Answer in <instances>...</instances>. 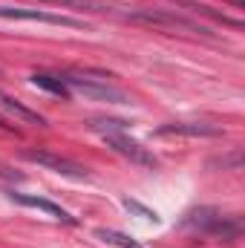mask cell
Masks as SVG:
<instances>
[{"instance_id": "obj_11", "label": "cell", "mask_w": 245, "mask_h": 248, "mask_svg": "<svg viewBox=\"0 0 245 248\" xmlns=\"http://www.w3.org/2000/svg\"><path fill=\"white\" fill-rule=\"evenodd\" d=\"M87 127H90L92 133L104 136V133H119V130H127V122H122V119H90Z\"/></svg>"}, {"instance_id": "obj_12", "label": "cell", "mask_w": 245, "mask_h": 248, "mask_svg": "<svg viewBox=\"0 0 245 248\" xmlns=\"http://www.w3.org/2000/svg\"><path fill=\"white\" fill-rule=\"evenodd\" d=\"M41 3H55V6H69V9H95V12H107L110 6L95 3V0H41Z\"/></svg>"}, {"instance_id": "obj_5", "label": "cell", "mask_w": 245, "mask_h": 248, "mask_svg": "<svg viewBox=\"0 0 245 248\" xmlns=\"http://www.w3.org/2000/svg\"><path fill=\"white\" fill-rule=\"evenodd\" d=\"M17 205H23V208H35V211H44V214H49L52 219H58V222H66V225H78V219L69 214V211H63L61 205H55L52 199H44V196H32V193H17V190H12L9 193Z\"/></svg>"}, {"instance_id": "obj_6", "label": "cell", "mask_w": 245, "mask_h": 248, "mask_svg": "<svg viewBox=\"0 0 245 248\" xmlns=\"http://www.w3.org/2000/svg\"><path fill=\"white\" fill-rule=\"evenodd\" d=\"M130 20L136 23H159V26H182V29H193V32H205L202 26H196L193 20L179 17V15H170V12H156V9H138V12H130L127 15Z\"/></svg>"}, {"instance_id": "obj_4", "label": "cell", "mask_w": 245, "mask_h": 248, "mask_svg": "<svg viewBox=\"0 0 245 248\" xmlns=\"http://www.w3.org/2000/svg\"><path fill=\"white\" fill-rule=\"evenodd\" d=\"M101 139L107 141V147H113L119 156L130 159L133 165H141V168H156V165H159V159H156L144 144H138L136 139H130L124 130H119V133H104Z\"/></svg>"}, {"instance_id": "obj_9", "label": "cell", "mask_w": 245, "mask_h": 248, "mask_svg": "<svg viewBox=\"0 0 245 248\" xmlns=\"http://www.w3.org/2000/svg\"><path fill=\"white\" fill-rule=\"evenodd\" d=\"M29 81H32V87L46 90V93H52V95H61V98H69V95H72L69 87L61 81V75H52V72H35Z\"/></svg>"}, {"instance_id": "obj_13", "label": "cell", "mask_w": 245, "mask_h": 248, "mask_svg": "<svg viewBox=\"0 0 245 248\" xmlns=\"http://www.w3.org/2000/svg\"><path fill=\"white\" fill-rule=\"evenodd\" d=\"M122 205L127 211H133V214H138L141 219H147V222H159V217H156V211H150V208H144L141 202H136V199H130V196H124Z\"/></svg>"}, {"instance_id": "obj_2", "label": "cell", "mask_w": 245, "mask_h": 248, "mask_svg": "<svg viewBox=\"0 0 245 248\" xmlns=\"http://www.w3.org/2000/svg\"><path fill=\"white\" fill-rule=\"evenodd\" d=\"M0 20H29V23H46V26H66V29H87V20L55 15L46 9H26V6H0Z\"/></svg>"}, {"instance_id": "obj_1", "label": "cell", "mask_w": 245, "mask_h": 248, "mask_svg": "<svg viewBox=\"0 0 245 248\" xmlns=\"http://www.w3.org/2000/svg\"><path fill=\"white\" fill-rule=\"evenodd\" d=\"M61 81L69 87V93H81L92 101H107V104H130V95L98 78H87L81 72H61Z\"/></svg>"}, {"instance_id": "obj_7", "label": "cell", "mask_w": 245, "mask_h": 248, "mask_svg": "<svg viewBox=\"0 0 245 248\" xmlns=\"http://www.w3.org/2000/svg\"><path fill=\"white\" fill-rule=\"evenodd\" d=\"M0 110H3V113H9L15 122H20V124H29V127H46V119H44L38 110H32V107L20 104L17 98L6 95L3 90H0Z\"/></svg>"}, {"instance_id": "obj_3", "label": "cell", "mask_w": 245, "mask_h": 248, "mask_svg": "<svg viewBox=\"0 0 245 248\" xmlns=\"http://www.w3.org/2000/svg\"><path fill=\"white\" fill-rule=\"evenodd\" d=\"M23 156H26L29 162H35V165L52 170V173H61L66 179H75V182H87V179H90V173H87L84 165H78V162H72V159H66V156H58V153H52V150H26Z\"/></svg>"}, {"instance_id": "obj_8", "label": "cell", "mask_w": 245, "mask_h": 248, "mask_svg": "<svg viewBox=\"0 0 245 248\" xmlns=\"http://www.w3.org/2000/svg\"><path fill=\"white\" fill-rule=\"evenodd\" d=\"M156 136H222V127L202 122H173L159 127Z\"/></svg>"}, {"instance_id": "obj_10", "label": "cell", "mask_w": 245, "mask_h": 248, "mask_svg": "<svg viewBox=\"0 0 245 248\" xmlns=\"http://www.w3.org/2000/svg\"><path fill=\"white\" fill-rule=\"evenodd\" d=\"M95 237H98L101 243L116 246V248H141L130 234H122V231H116V228H95Z\"/></svg>"}]
</instances>
